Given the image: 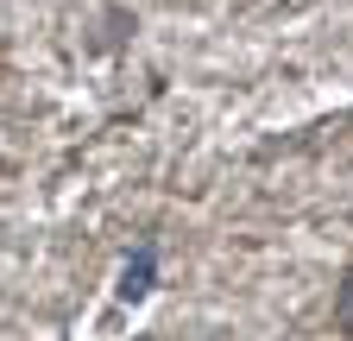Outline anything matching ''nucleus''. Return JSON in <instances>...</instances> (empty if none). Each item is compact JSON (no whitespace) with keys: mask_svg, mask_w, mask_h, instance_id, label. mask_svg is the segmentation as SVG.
<instances>
[{"mask_svg":"<svg viewBox=\"0 0 353 341\" xmlns=\"http://www.w3.org/2000/svg\"><path fill=\"white\" fill-rule=\"evenodd\" d=\"M145 272H152V260H139V266H126V284H120V291H126V297H139V291H145Z\"/></svg>","mask_w":353,"mask_h":341,"instance_id":"1","label":"nucleus"},{"mask_svg":"<svg viewBox=\"0 0 353 341\" xmlns=\"http://www.w3.org/2000/svg\"><path fill=\"white\" fill-rule=\"evenodd\" d=\"M341 322L353 329V278H347V291H341Z\"/></svg>","mask_w":353,"mask_h":341,"instance_id":"2","label":"nucleus"}]
</instances>
